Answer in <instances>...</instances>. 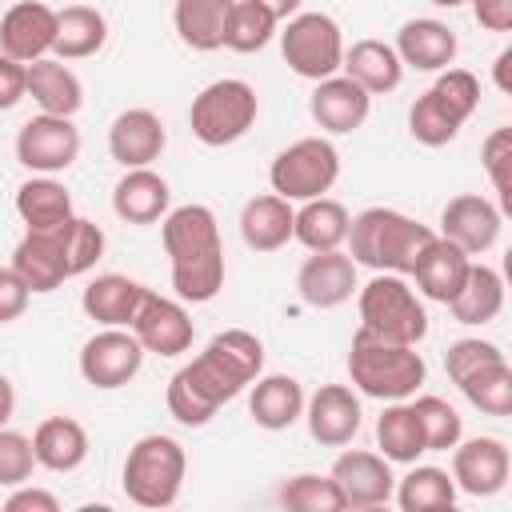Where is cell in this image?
Listing matches in <instances>:
<instances>
[{"label": "cell", "instance_id": "obj_22", "mask_svg": "<svg viewBox=\"0 0 512 512\" xmlns=\"http://www.w3.org/2000/svg\"><path fill=\"white\" fill-rule=\"evenodd\" d=\"M308 112H312V120H316L328 136H348V132H356V128L368 120L372 96H368L360 84H352L348 76H332V80H320V84L312 88Z\"/></svg>", "mask_w": 512, "mask_h": 512}, {"label": "cell", "instance_id": "obj_49", "mask_svg": "<svg viewBox=\"0 0 512 512\" xmlns=\"http://www.w3.org/2000/svg\"><path fill=\"white\" fill-rule=\"evenodd\" d=\"M0 512H64L56 492L48 488H36V484H24V488H12V496L4 500Z\"/></svg>", "mask_w": 512, "mask_h": 512}, {"label": "cell", "instance_id": "obj_40", "mask_svg": "<svg viewBox=\"0 0 512 512\" xmlns=\"http://www.w3.org/2000/svg\"><path fill=\"white\" fill-rule=\"evenodd\" d=\"M408 404H412V412L420 420V432H424V448L428 452H452L464 440V420H460V412L444 396L424 392V396H416Z\"/></svg>", "mask_w": 512, "mask_h": 512}, {"label": "cell", "instance_id": "obj_26", "mask_svg": "<svg viewBox=\"0 0 512 512\" xmlns=\"http://www.w3.org/2000/svg\"><path fill=\"white\" fill-rule=\"evenodd\" d=\"M468 268H472V260H468L460 248H452L448 240H440V236H436V240L424 248V256L416 260V268H412L416 296L436 300V304H452V300H456V292L464 288Z\"/></svg>", "mask_w": 512, "mask_h": 512}, {"label": "cell", "instance_id": "obj_24", "mask_svg": "<svg viewBox=\"0 0 512 512\" xmlns=\"http://www.w3.org/2000/svg\"><path fill=\"white\" fill-rule=\"evenodd\" d=\"M144 296H148V288L140 280L120 276V272H104V276L88 280V288L80 292V308L100 328H132Z\"/></svg>", "mask_w": 512, "mask_h": 512}, {"label": "cell", "instance_id": "obj_2", "mask_svg": "<svg viewBox=\"0 0 512 512\" xmlns=\"http://www.w3.org/2000/svg\"><path fill=\"white\" fill-rule=\"evenodd\" d=\"M160 240L180 304H208L224 288V244L208 204H180L160 220Z\"/></svg>", "mask_w": 512, "mask_h": 512}, {"label": "cell", "instance_id": "obj_20", "mask_svg": "<svg viewBox=\"0 0 512 512\" xmlns=\"http://www.w3.org/2000/svg\"><path fill=\"white\" fill-rule=\"evenodd\" d=\"M164 144H168V128L152 108H124L108 128V152L124 172L152 168Z\"/></svg>", "mask_w": 512, "mask_h": 512}, {"label": "cell", "instance_id": "obj_13", "mask_svg": "<svg viewBox=\"0 0 512 512\" xmlns=\"http://www.w3.org/2000/svg\"><path fill=\"white\" fill-rule=\"evenodd\" d=\"M500 228H504V212L480 196V192H460L444 204L440 212V240H448L452 248H460L468 260L472 256H484L496 240H500Z\"/></svg>", "mask_w": 512, "mask_h": 512}, {"label": "cell", "instance_id": "obj_33", "mask_svg": "<svg viewBox=\"0 0 512 512\" xmlns=\"http://www.w3.org/2000/svg\"><path fill=\"white\" fill-rule=\"evenodd\" d=\"M108 40V20L100 8L92 4H68V8H56V44H52V56L56 60H84V56H96Z\"/></svg>", "mask_w": 512, "mask_h": 512}, {"label": "cell", "instance_id": "obj_17", "mask_svg": "<svg viewBox=\"0 0 512 512\" xmlns=\"http://www.w3.org/2000/svg\"><path fill=\"white\" fill-rule=\"evenodd\" d=\"M308 436L324 448H348L364 424L360 412V396L348 384H320L308 400H304V416Z\"/></svg>", "mask_w": 512, "mask_h": 512}, {"label": "cell", "instance_id": "obj_46", "mask_svg": "<svg viewBox=\"0 0 512 512\" xmlns=\"http://www.w3.org/2000/svg\"><path fill=\"white\" fill-rule=\"evenodd\" d=\"M496 360H508V356L500 352V344L480 340V336H464V340H452V344H448V352H444V372H448L452 384H460L464 376H472L476 368L496 364Z\"/></svg>", "mask_w": 512, "mask_h": 512}, {"label": "cell", "instance_id": "obj_34", "mask_svg": "<svg viewBox=\"0 0 512 512\" xmlns=\"http://www.w3.org/2000/svg\"><path fill=\"white\" fill-rule=\"evenodd\" d=\"M456 324H492L504 308V276L484 264V260H472L468 276H464V288L456 292V300L448 304Z\"/></svg>", "mask_w": 512, "mask_h": 512}, {"label": "cell", "instance_id": "obj_1", "mask_svg": "<svg viewBox=\"0 0 512 512\" xmlns=\"http://www.w3.org/2000/svg\"><path fill=\"white\" fill-rule=\"evenodd\" d=\"M264 376V344L248 328L216 332L200 356H192L164 392V404L172 420L184 428H204L220 404L236 400L244 388H252Z\"/></svg>", "mask_w": 512, "mask_h": 512}, {"label": "cell", "instance_id": "obj_32", "mask_svg": "<svg viewBox=\"0 0 512 512\" xmlns=\"http://www.w3.org/2000/svg\"><path fill=\"white\" fill-rule=\"evenodd\" d=\"M348 208L332 196H320V200H308L296 208V220H292V240H300L308 252H340L344 240H348Z\"/></svg>", "mask_w": 512, "mask_h": 512}, {"label": "cell", "instance_id": "obj_6", "mask_svg": "<svg viewBox=\"0 0 512 512\" xmlns=\"http://www.w3.org/2000/svg\"><path fill=\"white\" fill-rule=\"evenodd\" d=\"M184 472H188L184 444L164 432H148L128 448L124 468H120V488L136 508L164 512L176 504L184 488Z\"/></svg>", "mask_w": 512, "mask_h": 512}, {"label": "cell", "instance_id": "obj_15", "mask_svg": "<svg viewBox=\"0 0 512 512\" xmlns=\"http://www.w3.org/2000/svg\"><path fill=\"white\" fill-rule=\"evenodd\" d=\"M512 472L508 444L500 436H468L452 448V484L468 496H496L504 492Z\"/></svg>", "mask_w": 512, "mask_h": 512}, {"label": "cell", "instance_id": "obj_53", "mask_svg": "<svg viewBox=\"0 0 512 512\" xmlns=\"http://www.w3.org/2000/svg\"><path fill=\"white\" fill-rule=\"evenodd\" d=\"M76 512H116V508L112 504H80Z\"/></svg>", "mask_w": 512, "mask_h": 512}, {"label": "cell", "instance_id": "obj_27", "mask_svg": "<svg viewBox=\"0 0 512 512\" xmlns=\"http://www.w3.org/2000/svg\"><path fill=\"white\" fill-rule=\"evenodd\" d=\"M28 96L36 100L40 116L72 120L80 112V104H84V84H80V76L64 60L48 56V60L28 64Z\"/></svg>", "mask_w": 512, "mask_h": 512}, {"label": "cell", "instance_id": "obj_35", "mask_svg": "<svg viewBox=\"0 0 512 512\" xmlns=\"http://www.w3.org/2000/svg\"><path fill=\"white\" fill-rule=\"evenodd\" d=\"M228 8H232V0H176L172 24H176V32L188 48L216 52V48H224Z\"/></svg>", "mask_w": 512, "mask_h": 512}, {"label": "cell", "instance_id": "obj_31", "mask_svg": "<svg viewBox=\"0 0 512 512\" xmlns=\"http://www.w3.org/2000/svg\"><path fill=\"white\" fill-rule=\"evenodd\" d=\"M16 216L24 220V232H52L76 216L72 192L56 176H32L16 188Z\"/></svg>", "mask_w": 512, "mask_h": 512}, {"label": "cell", "instance_id": "obj_44", "mask_svg": "<svg viewBox=\"0 0 512 512\" xmlns=\"http://www.w3.org/2000/svg\"><path fill=\"white\" fill-rule=\"evenodd\" d=\"M428 92H432L460 124H468V116L480 108V80H476L468 68H448V72H440Z\"/></svg>", "mask_w": 512, "mask_h": 512}, {"label": "cell", "instance_id": "obj_54", "mask_svg": "<svg viewBox=\"0 0 512 512\" xmlns=\"http://www.w3.org/2000/svg\"><path fill=\"white\" fill-rule=\"evenodd\" d=\"M356 512H392L388 504H372V508H356Z\"/></svg>", "mask_w": 512, "mask_h": 512}, {"label": "cell", "instance_id": "obj_4", "mask_svg": "<svg viewBox=\"0 0 512 512\" xmlns=\"http://www.w3.org/2000/svg\"><path fill=\"white\" fill-rule=\"evenodd\" d=\"M436 240V232L396 208H364L348 224V256L360 268L384 272V276H412L424 248Z\"/></svg>", "mask_w": 512, "mask_h": 512}, {"label": "cell", "instance_id": "obj_14", "mask_svg": "<svg viewBox=\"0 0 512 512\" xmlns=\"http://www.w3.org/2000/svg\"><path fill=\"white\" fill-rule=\"evenodd\" d=\"M128 332L136 336V344H140L144 352H156V356H180V352L192 348V336H196L188 308H184L180 300H172V296L152 292V288H148V296L140 300L136 320H132Z\"/></svg>", "mask_w": 512, "mask_h": 512}, {"label": "cell", "instance_id": "obj_10", "mask_svg": "<svg viewBox=\"0 0 512 512\" xmlns=\"http://www.w3.org/2000/svg\"><path fill=\"white\" fill-rule=\"evenodd\" d=\"M276 36H280V56L296 76H304L312 84L340 76L344 36L328 12H296Z\"/></svg>", "mask_w": 512, "mask_h": 512}, {"label": "cell", "instance_id": "obj_3", "mask_svg": "<svg viewBox=\"0 0 512 512\" xmlns=\"http://www.w3.org/2000/svg\"><path fill=\"white\" fill-rule=\"evenodd\" d=\"M104 256V228L96 220L72 216L52 232H24L12 248V272L28 292H56L64 280L84 276Z\"/></svg>", "mask_w": 512, "mask_h": 512}, {"label": "cell", "instance_id": "obj_7", "mask_svg": "<svg viewBox=\"0 0 512 512\" xmlns=\"http://www.w3.org/2000/svg\"><path fill=\"white\" fill-rule=\"evenodd\" d=\"M356 308H360V332H368L384 344L416 348L428 336L424 300L416 296V288L404 276L376 272L364 288H356Z\"/></svg>", "mask_w": 512, "mask_h": 512}, {"label": "cell", "instance_id": "obj_52", "mask_svg": "<svg viewBox=\"0 0 512 512\" xmlns=\"http://www.w3.org/2000/svg\"><path fill=\"white\" fill-rule=\"evenodd\" d=\"M508 64H512V48H504L496 56V88L500 92H512V76H508Z\"/></svg>", "mask_w": 512, "mask_h": 512}, {"label": "cell", "instance_id": "obj_47", "mask_svg": "<svg viewBox=\"0 0 512 512\" xmlns=\"http://www.w3.org/2000/svg\"><path fill=\"white\" fill-rule=\"evenodd\" d=\"M32 292L24 288V280L12 272V268H0V324H12L24 316Z\"/></svg>", "mask_w": 512, "mask_h": 512}, {"label": "cell", "instance_id": "obj_16", "mask_svg": "<svg viewBox=\"0 0 512 512\" xmlns=\"http://www.w3.org/2000/svg\"><path fill=\"white\" fill-rule=\"evenodd\" d=\"M332 484L340 488L348 512L356 508H372V504H388L392 492H396V476H392V464L380 456V452H368V448H348L332 460L328 468Z\"/></svg>", "mask_w": 512, "mask_h": 512}, {"label": "cell", "instance_id": "obj_19", "mask_svg": "<svg viewBox=\"0 0 512 512\" xmlns=\"http://www.w3.org/2000/svg\"><path fill=\"white\" fill-rule=\"evenodd\" d=\"M356 288H360L356 264H352V256H348L344 248H340V252H312V256L300 264V272H296V292H300V300H304L308 308H320V312L348 304Z\"/></svg>", "mask_w": 512, "mask_h": 512}, {"label": "cell", "instance_id": "obj_23", "mask_svg": "<svg viewBox=\"0 0 512 512\" xmlns=\"http://www.w3.org/2000/svg\"><path fill=\"white\" fill-rule=\"evenodd\" d=\"M112 212L124 224H156L172 212V188L156 168H132L112 188Z\"/></svg>", "mask_w": 512, "mask_h": 512}, {"label": "cell", "instance_id": "obj_18", "mask_svg": "<svg viewBox=\"0 0 512 512\" xmlns=\"http://www.w3.org/2000/svg\"><path fill=\"white\" fill-rule=\"evenodd\" d=\"M52 44H56V8L40 0H24L0 16V52L12 56L16 64L28 68L36 60H48Z\"/></svg>", "mask_w": 512, "mask_h": 512}, {"label": "cell", "instance_id": "obj_41", "mask_svg": "<svg viewBox=\"0 0 512 512\" xmlns=\"http://www.w3.org/2000/svg\"><path fill=\"white\" fill-rule=\"evenodd\" d=\"M280 508L284 512H348L332 476H320V472L288 476L280 484Z\"/></svg>", "mask_w": 512, "mask_h": 512}, {"label": "cell", "instance_id": "obj_21", "mask_svg": "<svg viewBox=\"0 0 512 512\" xmlns=\"http://www.w3.org/2000/svg\"><path fill=\"white\" fill-rule=\"evenodd\" d=\"M456 48H460L456 32L444 20H432V16L404 20L400 32H396V44H392L400 64L412 68V72H448V64L456 60Z\"/></svg>", "mask_w": 512, "mask_h": 512}, {"label": "cell", "instance_id": "obj_39", "mask_svg": "<svg viewBox=\"0 0 512 512\" xmlns=\"http://www.w3.org/2000/svg\"><path fill=\"white\" fill-rule=\"evenodd\" d=\"M456 388H460L464 400H468L472 408H480L484 416H512V368H508V360H496V364L476 368V372L464 376Z\"/></svg>", "mask_w": 512, "mask_h": 512}, {"label": "cell", "instance_id": "obj_28", "mask_svg": "<svg viewBox=\"0 0 512 512\" xmlns=\"http://www.w3.org/2000/svg\"><path fill=\"white\" fill-rule=\"evenodd\" d=\"M36 468L48 472H76L88 460V432L72 416H44L32 432Z\"/></svg>", "mask_w": 512, "mask_h": 512}, {"label": "cell", "instance_id": "obj_9", "mask_svg": "<svg viewBox=\"0 0 512 512\" xmlns=\"http://www.w3.org/2000/svg\"><path fill=\"white\" fill-rule=\"evenodd\" d=\"M336 180H340V152H336V144L328 136L292 140L288 148L276 152V160L268 168L272 196H280L288 204L320 200Z\"/></svg>", "mask_w": 512, "mask_h": 512}, {"label": "cell", "instance_id": "obj_48", "mask_svg": "<svg viewBox=\"0 0 512 512\" xmlns=\"http://www.w3.org/2000/svg\"><path fill=\"white\" fill-rule=\"evenodd\" d=\"M28 96V68L0 52V112L16 108Z\"/></svg>", "mask_w": 512, "mask_h": 512}, {"label": "cell", "instance_id": "obj_51", "mask_svg": "<svg viewBox=\"0 0 512 512\" xmlns=\"http://www.w3.org/2000/svg\"><path fill=\"white\" fill-rule=\"evenodd\" d=\"M12 412H16V388H12V380L0 372V428L12 420Z\"/></svg>", "mask_w": 512, "mask_h": 512}, {"label": "cell", "instance_id": "obj_37", "mask_svg": "<svg viewBox=\"0 0 512 512\" xmlns=\"http://www.w3.org/2000/svg\"><path fill=\"white\" fill-rule=\"evenodd\" d=\"M276 32H280V20H276V8L268 0H232L224 48H232V52H260Z\"/></svg>", "mask_w": 512, "mask_h": 512}, {"label": "cell", "instance_id": "obj_55", "mask_svg": "<svg viewBox=\"0 0 512 512\" xmlns=\"http://www.w3.org/2000/svg\"><path fill=\"white\" fill-rule=\"evenodd\" d=\"M428 512H464V508H456V504H444V508H428Z\"/></svg>", "mask_w": 512, "mask_h": 512}, {"label": "cell", "instance_id": "obj_12", "mask_svg": "<svg viewBox=\"0 0 512 512\" xmlns=\"http://www.w3.org/2000/svg\"><path fill=\"white\" fill-rule=\"evenodd\" d=\"M140 364H144V348L128 328H100L80 348V376L100 392H116L132 384Z\"/></svg>", "mask_w": 512, "mask_h": 512}, {"label": "cell", "instance_id": "obj_29", "mask_svg": "<svg viewBox=\"0 0 512 512\" xmlns=\"http://www.w3.org/2000/svg\"><path fill=\"white\" fill-rule=\"evenodd\" d=\"M340 76H348L352 84H360L368 96H380V92L400 88L404 64H400V56L392 52V44L368 36V40H356L352 48H344Z\"/></svg>", "mask_w": 512, "mask_h": 512}, {"label": "cell", "instance_id": "obj_38", "mask_svg": "<svg viewBox=\"0 0 512 512\" xmlns=\"http://www.w3.org/2000/svg\"><path fill=\"white\" fill-rule=\"evenodd\" d=\"M396 504L400 512H428V508H444L456 504V484L444 468L436 464H412L400 480H396Z\"/></svg>", "mask_w": 512, "mask_h": 512}, {"label": "cell", "instance_id": "obj_8", "mask_svg": "<svg viewBox=\"0 0 512 512\" xmlns=\"http://www.w3.org/2000/svg\"><path fill=\"white\" fill-rule=\"evenodd\" d=\"M256 112H260L256 88H252L248 80L224 76V80L204 84V88L192 96L188 124H192V136H196L200 144L224 148V144H236L240 136H248V128L256 124Z\"/></svg>", "mask_w": 512, "mask_h": 512}, {"label": "cell", "instance_id": "obj_11", "mask_svg": "<svg viewBox=\"0 0 512 512\" xmlns=\"http://www.w3.org/2000/svg\"><path fill=\"white\" fill-rule=\"evenodd\" d=\"M80 156V128L64 116H32L16 132V160L32 176H56Z\"/></svg>", "mask_w": 512, "mask_h": 512}, {"label": "cell", "instance_id": "obj_30", "mask_svg": "<svg viewBox=\"0 0 512 512\" xmlns=\"http://www.w3.org/2000/svg\"><path fill=\"white\" fill-rule=\"evenodd\" d=\"M292 220H296V208L288 200H280L272 192L252 196L240 208V240L252 252H280L292 240Z\"/></svg>", "mask_w": 512, "mask_h": 512}, {"label": "cell", "instance_id": "obj_43", "mask_svg": "<svg viewBox=\"0 0 512 512\" xmlns=\"http://www.w3.org/2000/svg\"><path fill=\"white\" fill-rule=\"evenodd\" d=\"M480 164L488 172V184L496 192V208L508 212L512 208V128H496L488 132V140L480 144Z\"/></svg>", "mask_w": 512, "mask_h": 512}, {"label": "cell", "instance_id": "obj_50", "mask_svg": "<svg viewBox=\"0 0 512 512\" xmlns=\"http://www.w3.org/2000/svg\"><path fill=\"white\" fill-rule=\"evenodd\" d=\"M472 12L488 32H508L512 28V0H480Z\"/></svg>", "mask_w": 512, "mask_h": 512}, {"label": "cell", "instance_id": "obj_5", "mask_svg": "<svg viewBox=\"0 0 512 512\" xmlns=\"http://www.w3.org/2000/svg\"><path fill=\"white\" fill-rule=\"evenodd\" d=\"M428 364L416 348H400V344H384L368 332L356 328L352 348H348V380L352 392L384 400V404H404L416 396V388L424 384Z\"/></svg>", "mask_w": 512, "mask_h": 512}, {"label": "cell", "instance_id": "obj_42", "mask_svg": "<svg viewBox=\"0 0 512 512\" xmlns=\"http://www.w3.org/2000/svg\"><path fill=\"white\" fill-rule=\"evenodd\" d=\"M460 128H464V124H460L432 92H420L416 104L408 108V132H412V140L424 144V148H444V144H452V140L460 136Z\"/></svg>", "mask_w": 512, "mask_h": 512}, {"label": "cell", "instance_id": "obj_36", "mask_svg": "<svg viewBox=\"0 0 512 512\" xmlns=\"http://www.w3.org/2000/svg\"><path fill=\"white\" fill-rule=\"evenodd\" d=\"M376 448L388 464H416L428 448H424V432L420 420L412 412V404H384L380 420H376Z\"/></svg>", "mask_w": 512, "mask_h": 512}, {"label": "cell", "instance_id": "obj_45", "mask_svg": "<svg viewBox=\"0 0 512 512\" xmlns=\"http://www.w3.org/2000/svg\"><path fill=\"white\" fill-rule=\"evenodd\" d=\"M32 468H36L32 436L16 428H0V488H24L32 480Z\"/></svg>", "mask_w": 512, "mask_h": 512}, {"label": "cell", "instance_id": "obj_25", "mask_svg": "<svg viewBox=\"0 0 512 512\" xmlns=\"http://www.w3.org/2000/svg\"><path fill=\"white\" fill-rule=\"evenodd\" d=\"M304 384L288 372H268L252 384L248 392V416L264 428V432H284L304 416Z\"/></svg>", "mask_w": 512, "mask_h": 512}]
</instances>
